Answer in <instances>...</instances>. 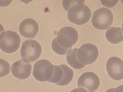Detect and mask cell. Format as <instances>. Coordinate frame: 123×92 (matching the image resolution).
I'll use <instances>...</instances> for the list:
<instances>
[{"label":"cell","instance_id":"1","mask_svg":"<svg viewBox=\"0 0 123 92\" xmlns=\"http://www.w3.org/2000/svg\"><path fill=\"white\" fill-rule=\"evenodd\" d=\"M64 9L68 11L67 18L70 22L82 25L90 20L91 10L84 4V1H63Z\"/></svg>","mask_w":123,"mask_h":92},{"label":"cell","instance_id":"2","mask_svg":"<svg viewBox=\"0 0 123 92\" xmlns=\"http://www.w3.org/2000/svg\"><path fill=\"white\" fill-rule=\"evenodd\" d=\"M42 52V47L37 41L28 39L22 43L20 50V55L24 62L31 63L39 58Z\"/></svg>","mask_w":123,"mask_h":92},{"label":"cell","instance_id":"3","mask_svg":"<svg viewBox=\"0 0 123 92\" xmlns=\"http://www.w3.org/2000/svg\"><path fill=\"white\" fill-rule=\"evenodd\" d=\"M21 40L18 34L8 30L0 34V47L3 52L7 54L15 52L19 48Z\"/></svg>","mask_w":123,"mask_h":92},{"label":"cell","instance_id":"4","mask_svg":"<svg viewBox=\"0 0 123 92\" xmlns=\"http://www.w3.org/2000/svg\"><path fill=\"white\" fill-rule=\"evenodd\" d=\"M113 15L110 10L102 7L96 10L92 16V23L97 29L106 30L112 25Z\"/></svg>","mask_w":123,"mask_h":92},{"label":"cell","instance_id":"5","mask_svg":"<svg viewBox=\"0 0 123 92\" xmlns=\"http://www.w3.org/2000/svg\"><path fill=\"white\" fill-rule=\"evenodd\" d=\"M54 65L46 59L39 60L35 63L32 74L37 81L40 82L49 81L53 76Z\"/></svg>","mask_w":123,"mask_h":92},{"label":"cell","instance_id":"6","mask_svg":"<svg viewBox=\"0 0 123 92\" xmlns=\"http://www.w3.org/2000/svg\"><path fill=\"white\" fill-rule=\"evenodd\" d=\"M57 41L59 45L64 48L71 49L78 39V34L75 29L65 27L57 32Z\"/></svg>","mask_w":123,"mask_h":92},{"label":"cell","instance_id":"7","mask_svg":"<svg viewBox=\"0 0 123 92\" xmlns=\"http://www.w3.org/2000/svg\"><path fill=\"white\" fill-rule=\"evenodd\" d=\"M99 52L95 45L86 43L78 48L77 56L79 61L85 65L92 64L98 58Z\"/></svg>","mask_w":123,"mask_h":92},{"label":"cell","instance_id":"8","mask_svg":"<svg viewBox=\"0 0 123 92\" xmlns=\"http://www.w3.org/2000/svg\"><path fill=\"white\" fill-rule=\"evenodd\" d=\"M99 78L93 72H88L81 75L78 81V87L83 88L88 92H94L99 86Z\"/></svg>","mask_w":123,"mask_h":92},{"label":"cell","instance_id":"9","mask_svg":"<svg viewBox=\"0 0 123 92\" xmlns=\"http://www.w3.org/2000/svg\"><path fill=\"white\" fill-rule=\"evenodd\" d=\"M108 75L112 80L120 81L123 79V61L119 58L110 57L106 64Z\"/></svg>","mask_w":123,"mask_h":92},{"label":"cell","instance_id":"10","mask_svg":"<svg viewBox=\"0 0 123 92\" xmlns=\"http://www.w3.org/2000/svg\"><path fill=\"white\" fill-rule=\"evenodd\" d=\"M39 29L38 24L32 18L24 20L19 26V32L22 36L26 38H33L36 36Z\"/></svg>","mask_w":123,"mask_h":92},{"label":"cell","instance_id":"11","mask_svg":"<svg viewBox=\"0 0 123 92\" xmlns=\"http://www.w3.org/2000/svg\"><path fill=\"white\" fill-rule=\"evenodd\" d=\"M32 66L22 60L16 61L12 65L11 72L13 75L19 80L27 79L31 75Z\"/></svg>","mask_w":123,"mask_h":92},{"label":"cell","instance_id":"12","mask_svg":"<svg viewBox=\"0 0 123 92\" xmlns=\"http://www.w3.org/2000/svg\"><path fill=\"white\" fill-rule=\"evenodd\" d=\"M107 40L113 44L120 43L123 41V33L121 28L111 27L105 33Z\"/></svg>","mask_w":123,"mask_h":92},{"label":"cell","instance_id":"13","mask_svg":"<svg viewBox=\"0 0 123 92\" xmlns=\"http://www.w3.org/2000/svg\"><path fill=\"white\" fill-rule=\"evenodd\" d=\"M78 48H74L69 50L66 56L68 63L73 69H80L83 68L85 65L80 62L77 57V54Z\"/></svg>","mask_w":123,"mask_h":92},{"label":"cell","instance_id":"14","mask_svg":"<svg viewBox=\"0 0 123 92\" xmlns=\"http://www.w3.org/2000/svg\"><path fill=\"white\" fill-rule=\"evenodd\" d=\"M64 70V77L60 82L56 84L59 86H65L69 84L72 80L74 77V72L69 67L64 64L60 65Z\"/></svg>","mask_w":123,"mask_h":92},{"label":"cell","instance_id":"15","mask_svg":"<svg viewBox=\"0 0 123 92\" xmlns=\"http://www.w3.org/2000/svg\"><path fill=\"white\" fill-rule=\"evenodd\" d=\"M64 70L60 66L54 65V71L53 76L49 81V82L57 84L62 80L64 77Z\"/></svg>","mask_w":123,"mask_h":92},{"label":"cell","instance_id":"16","mask_svg":"<svg viewBox=\"0 0 123 92\" xmlns=\"http://www.w3.org/2000/svg\"><path fill=\"white\" fill-rule=\"evenodd\" d=\"M52 50L55 53L59 55H65L67 54L71 49L69 48H64L59 45L57 41V38L53 39L51 43Z\"/></svg>","mask_w":123,"mask_h":92},{"label":"cell","instance_id":"17","mask_svg":"<svg viewBox=\"0 0 123 92\" xmlns=\"http://www.w3.org/2000/svg\"><path fill=\"white\" fill-rule=\"evenodd\" d=\"M10 71V65L7 61L0 59V77L7 75Z\"/></svg>","mask_w":123,"mask_h":92},{"label":"cell","instance_id":"18","mask_svg":"<svg viewBox=\"0 0 123 92\" xmlns=\"http://www.w3.org/2000/svg\"><path fill=\"white\" fill-rule=\"evenodd\" d=\"M70 92H88L87 91L83 88H78L72 90Z\"/></svg>","mask_w":123,"mask_h":92},{"label":"cell","instance_id":"19","mask_svg":"<svg viewBox=\"0 0 123 92\" xmlns=\"http://www.w3.org/2000/svg\"><path fill=\"white\" fill-rule=\"evenodd\" d=\"M114 92H123V85H121L115 88Z\"/></svg>","mask_w":123,"mask_h":92},{"label":"cell","instance_id":"20","mask_svg":"<svg viewBox=\"0 0 123 92\" xmlns=\"http://www.w3.org/2000/svg\"><path fill=\"white\" fill-rule=\"evenodd\" d=\"M115 88H111L105 92H114Z\"/></svg>","mask_w":123,"mask_h":92},{"label":"cell","instance_id":"21","mask_svg":"<svg viewBox=\"0 0 123 92\" xmlns=\"http://www.w3.org/2000/svg\"><path fill=\"white\" fill-rule=\"evenodd\" d=\"M122 32H123V22L122 23Z\"/></svg>","mask_w":123,"mask_h":92}]
</instances>
